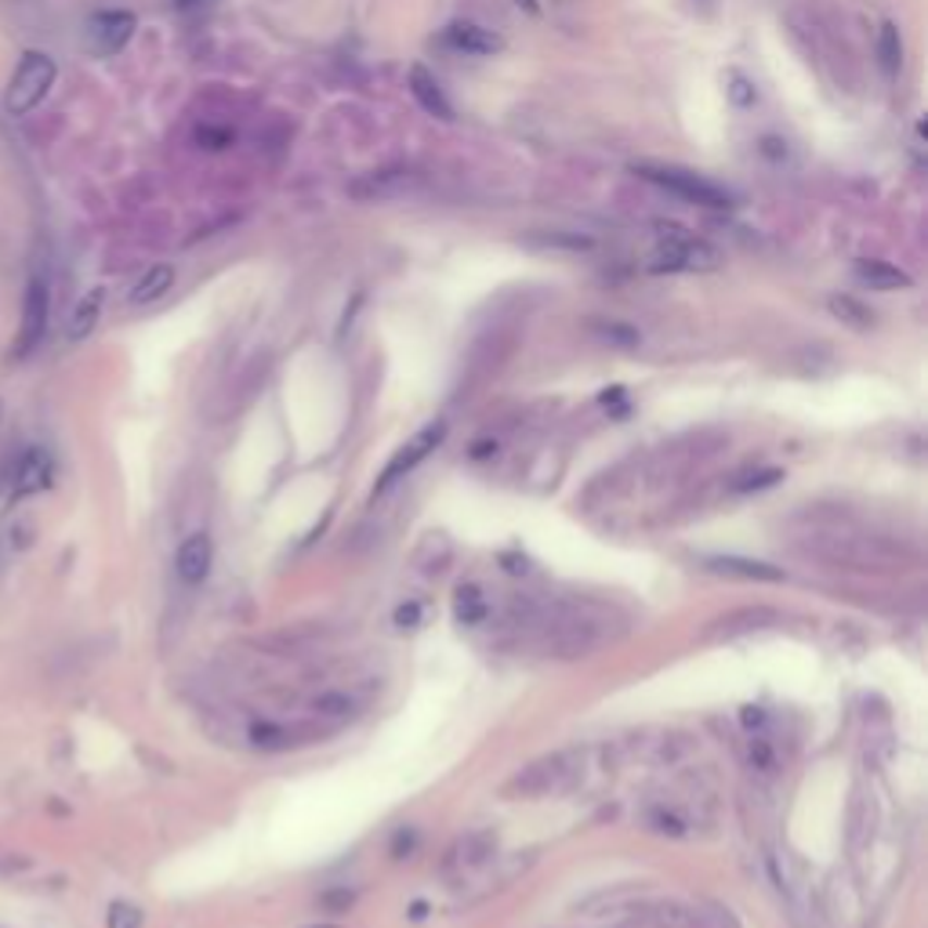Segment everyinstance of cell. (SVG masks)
Masks as SVG:
<instances>
[{
  "label": "cell",
  "instance_id": "cell-1",
  "mask_svg": "<svg viewBox=\"0 0 928 928\" xmlns=\"http://www.w3.org/2000/svg\"><path fill=\"white\" fill-rule=\"evenodd\" d=\"M635 175L650 186L672 192V197L693 203V208H711V211H722V208H732V197L729 189L715 186L711 178L697 175V171H686V167H667V164H639Z\"/></svg>",
  "mask_w": 928,
  "mask_h": 928
},
{
  "label": "cell",
  "instance_id": "cell-2",
  "mask_svg": "<svg viewBox=\"0 0 928 928\" xmlns=\"http://www.w3.org/2000/svg\"><path fill=\"white\" fill-rule=\"evenodd\" d=\"M722 265V251L707 240H697L678 225H667L661 247L650 258V273H715Z\"/></svg>",
  "mask_w": 928,
  "mask_h": 928
},
{
  "label": "cell",
  "instance_id": "cell-3",
  "mask_svg": "<svg viewBox=\"0 0 928 928\" xmlns=\"http://www.w3.org/2000/svg\"><path fill=\"white\" fill-rule=\"evenodd\" d=\"M51 84H55V59L45 55V51H29L18 62L15 77L4 91V110L12 116H26L29 110H37L40 99L51 91Z\"/></svg>",
  "mask_w": 928,
  "mask_h": 928
},
{
  "label": "cell",
  "instance_id": "cell-4",
  "mask_svg": "<svg viewBox=\"0 0 928 928\" xmlns=\"http://www.w3.org/2000/svg\"><path fill=\"white\" fill-rule=\"evenodd\" d=\"M580 754L577 751H559L548 754V758L526 765V769L509 783V794H523V798H548L566 791L569 783L580 776Z\"/></svg>",
  "mask_w": 928,
  "mask_h": 928
},
{
  "label": "cell",
  "instance_id": "cell-5",
  "mask_svg": "<svg viewBox=\"0 0 928 928\" xmlns=\"http://www.w3.org/2000/svg\"><path fill=\"white\" fill-rule=\"evenodd\" d=\"M442 439H447V421H431V425L421 428L414 439L403 442V447L396 450V457L388 461V468L381 472V482H377V493H385L388 487H396V482L403 479L406 472H414L417 464L425 461L428 453L436 450Z\"/></svg>",
  "mask_w": 928,
  "mask_h": 928
},
{
  "label": "cell",
  "instance_id": "cell-6",
  "mask_svg": "<svg viewBox=\"0 0 928 928\" xmlns=\"http://www.w3.org/2000/svg\"><path fill=\"white\" fill-rule=\"evenodd\" d=\"M51 479H55V461H51L48 450L40 447H26L15 453V472H12V498L23 501V498H34V493L48 490Z\"/></svg>",
  "mask_w": 928,
  "mask_h": 928
},
{
  "label": "cell",
  "instance_id": "cell-7",
  "mask_svg": "<svg viewBox=\"0 0 928 928\" xmlns=\"http://www.w3.org/2000/svg\"><path fill=\"white\" fill-rule=\"evenodd\" d=\"M135 37V15L131 12H99L88 23V51L99 59H110L127 48Z\"/></svg>",
  "mask_w": 928,
  "mask_h": 928
},
{
  "label": "cell",
  "instance_id": "cell-8",
  "mask_svg": "<svg viewBox=\"0 0 928 928\" xmlns=\"http://www.w3.org/2000/svg\"><path fill=\"white\" fill-rule=\"evenodd\" d=\"M48 316H51V294L45 279H29L26 301H23V330H18V355H29L45 341L48 334Z\"/></svg>",
  "mask_w": 928,
  "mask_h": 928
},
{
  "label": "cell",
  "instance_id": "cell-9",
  "mask_svg": "<svg viewBox=\"0 0 928 928\" xmlns=\"http://www.w3.org/2000/svg\"><path fill=\"white\" fill-rule=\"evenodd\" d=\"M442 45L464 51V55H498V51H504V40L479 23H450L442 29Z\"/></svg>",
  "mask_w": 928,
  "mask_h": 928
},
{
  "label": "cell",
  "instance_id": "cell-10",
  "mask_svg": "<svg viewBox=\"0 0 928 928\" xmlns=\"http://www.w3.org/2000/svg\"><path fill=\"white\" fill-rule=\"evenodd\" d=\"M211 559H214V548H211V537L208 534H189L186 541L178 544V555H175V569L186 585H203L211 574Z\"/></svg>",
  "mask_w": 928,
  "mask_h": 928
},
{
  "label": "cell",
  "instance_id": "cell-11",
  "mask_svg": "<svg viewBox=\"0 0 928 928\" xmlns=\"http://www.w3.org/2000/svg\"><path fill=\"white\" fill-rule=\"evenodd\" d=\"M776 624V613L765 610V606H748V610H732L726 617H718L715 624L707 628L704 639L707 642H722V639H737V635H748V631H758V628H769Z\"/></svg>",
  "mask_w": 928,
  "mask_h": 928
},
{
  "label": "cell",
  "instance_id": "cell-12",
  "mask_svg": "<svg viewBox=\"0 0 928 928\" xmlns=\"http://www.w3.org/2000/svg\"><path fill=\"white\" fill-rule=\"evenodd\" d=\"M406 80H410V95L417 99L421 110H425L428 116H436V121H453V105L447 102V95H442L439 80L431 77L425 66H410Z\"/></svg>",
  "mask_w": 928,
  "mask_h": 928
},
{
  "label": "cell",
  "instance_id": "cell-13",
  "mask_svg": "<svg viewBox=\"0 0 928 928\" xmlns=\"http://www.w3.org/2000/svg\"><path fill=\"white\" fill-rule=\"evenodd\" d=\"M852 273H856L860 284L870 287V290H906V287H914L911 273H903V268L892 265V262H881V258H860Z\"/></svg>",
  "mask_w": 928,
  "mask_h": 928
},
{
  "label": "cell",
  "instance_id": "cell-14",
  "mask_svg": "<svg viewBox=\"0 0 928 928\" xmlns=\"http://www.w3.org/2000/svg\"><path fill=\"white\" fill-rule=\"evenodd\" d=\"M102 305H105V290H102V287L88 290V294L77 301V309H73V316H70V323H66V338H70V341H84V338H88V334L99 327Z\"/></svg>",
  "mask_w": 928,
  "mask_h": 928
},
{
  "label": "cell",
  "instance_id": "cell-15",
  "mask_svg": "<svg viewBox=\"0 0 928 928\" xmlns=\"http://www.w3.org/2000/svg\"><path fill=\"white\" fill-rule=\"evenodd\" d=\"M707 569L726 577H743V580H783L780 566L769 563H754V559H737V555H722V559H707Z\"/></svg>",
  "mask_w": 928,
  "mask_h": 928
},
{
  "label": "cell",
  "instance_id": "cell-16",
  "mask_svg": "<svg viewBox=\"0 0 928 928\" xmlns=\"http://www.w3.org/2000/svg\"><path fill=\"white\" fill-rule=\"evenodd\" d=\"M171 287H175V268H171V265H153V268H146V273L138 276V284L131 287L127 301H131V305H153V301L164 298Z\"/></svg>",
  "mask_w": 928,
  "mask_h": 928
},
{
  "label": "cell",
  "instance_id": "cell-17",
  "mask_svg": "<svg viewBox=\"0 0 928 928\" xmlns=\"http://www.w3.org/2000/svg\"><path fill=\"white\" fill-rule=\"evenodd\" d=\"M490 845L493 841L487 835H472V838H461L457 845L450 849V860H447V870H472L479 867L482 860L490 856Z\"/></svg>",
  "mask_w": 928,
  "mask_h": 928
},
{
  "label": "cell",
  "instance_id": "cell-18",
  "mask_svg": "<svg viewBox=\"0 0 928 928\" xmlns=\"http://www.w3.org/2000/svg\"><path fill=\"white\" fill-rule=\"evenodd\" d=\"M900 62H903L900 29H895V23H885L878 29V66H881L885 77H895V73H900Z\"/></svg>",
  "mask_w": 928,
  "mask_h": 928
},
{
  "label": "cell",
  "instance_id": "cell-19",
  "mask_svg": "<svg viewBox=\"0 0 928 928\" xmlns=\"http://www.w3.org/2000/svg\"><path fill=\"white\" fill-rule=\"evenodd\" d=\"M827 309L835 312V316L845 323V327H852V330H870L874 327V312L867 305H860V301L849 298V294H835L827 301Z\"/></svg>",
  "mask_w": 928,
  "mask_h": 928
},
{
  "label": "cell",
  "instance_id": "cell-20",
  "mask_svg": "<svg viewBox=\"0 0 928 928\" xmlns=\"http://www.w3.org/2000/svg\"><path fill=\"white\" fill-rule=\"evenodd\" d=\"M726 95H729L732 105H740V110H751V105L758 102V88H754V84L743 77V73H737V70H732L726 77Z\"/></svg>",
  "mask_w": 928,
  "mask_h": 928
},
{
  "label": "cell",
  "instance_id": "cell-21",
  "mask_svg": "<svg viewBox=\"0 0 928 928\" xmlns=\"http://www.w3.org/2000/svg\"><path fill=\"white\" fill-rule=\"evenodd\" d=\"M595 334H599L602 341L620 344V349H631V344H639V330L624 327V323H595Z\"/></svg>",
  "mask_w": 928,
  "mask_h": 928
},
{
  "label": "cell",
  "instance_id": "cell-22",
  "mask_svg": "<svg viewBox=\"0 0 928 928\" xmlns=\"http://www.w3.org/2000/svg\"><path fill=\"white\" fill-rule=\"evenodd\" d=\"M105 925L110 928H142V914H138V906L116 900L110 906V917H105Z\"/></svg>",
  "mask_w": 928,
  "mask_h": 928
},
{
  "label": "cell",
  "instance_id": "cell-23",
  "mask_svg": "<svg viewBox=\"0 0 928 928\" xmlns=\"http://www.w3.org/2000/svg\"><path fill=\"white\" fill-rule=\"evenodd\" d=\"M197 142H200L203 149H214V153H218V149H229V146L236 142V135L229 131V127H211V124H203L200 131H197Z\"/></svg>",
  "mask_w": 928,
  "mask_h": 928
},
{
  "label": "cell",
  "instance_id": "cell-24",
  "mask_svg": "<svg viewBox=\"0 0 928 928\" xmlns=\"http://www.w3.org/2000/svg\"><path fill=\"white\" fill-rule=\"evenodd\" d=\"M482 602H479V591L476 588H461L457 591V613H461V620H479L482 617Z\"/></svg>",
  "mask_w": 928,
  "mask_h": 928
},
{
  "label": "cell",
  "instance_id": "cell-25",
  "mask_svg": "<svg viewBox=\"0 0 928 928\" xmlns=\"http://www.w3.org/2000/svg\"><path fill=\"white\" fill-rule=\"evenodd\" d=\"M12 472H15V453H8V457H0V493L12 490Z\"/></svg>",
  "mask_w": 928,
  "mask_h": 928
},
{
  "label": "cell",
  "instance_id": "cell-26",
  "mask_svg": "<svg viewBox=\"0 0 928 928\" xmlns=\"http://www.w3.org/2000/svg\"><path fill=\"white\" fill-rule=\"evenodd\" d=\"M751 758L758 762L765 773L773 769V754H769V748H765V740H754V743H751Z\"/></svg>",
  "mask_w": 928,
  "mask_h": 928
},
{
  "label": "cell",
  "instance_id": "cell-27",
  "mask_svg": "<svg viewBox=\"0 0 928 928\" xmlns=\"http://www.w3.org/2000/svg\"><path fill=\"white\" fill-rule=\"evenodd\" d=\"M743 722H748V726H758V722H762V711H758V707H743Z\"/></svg>",
  "mask_w": 928,
  "mask_h": 928
},
{
  "label": "cell",
  "instance_id": "cell-28",
  "mask_svg": "<svg viewBox=\"0 0 928 928\" xmlns=\"http://www.w3.org/2000/svg\"><path fill=\"white\" fill-rule=\"evenodd\" d=\"M515 4H519V8H526V12H530V15H537V12H541V4H537V0H515Z\"/></svg>",
  "mask_w": 928,
  "mask_h": 928
},
{
  "label": "cell",
  "instance_id": "cell-29",
  "mask_svg": "<svg viewBox=\"0 0 928 928\" xmlns=\"http://www.w3.org/2000/svg\"><path fill=\"white\" fill-rule=\"evenodd\" d=\"M0 4H29V0H0Z\"/></svg>",
  "mask_w": 928,
  "mask_h": 928
},
{
  "label": "cell",
  "instance_id": "cell-30",
  "mask_svg": "<svg viewBox=\"0 0 928 928\" xmlns=\"http://www.w3.org/2000/svg\"><path fill=\"white\" fill-rule=\"evenodd\" d=\"M309 928H338V925H309Z\"/></svg>",
  "mask_w": 928,
  "mask_h": 928
}]
</instances>
